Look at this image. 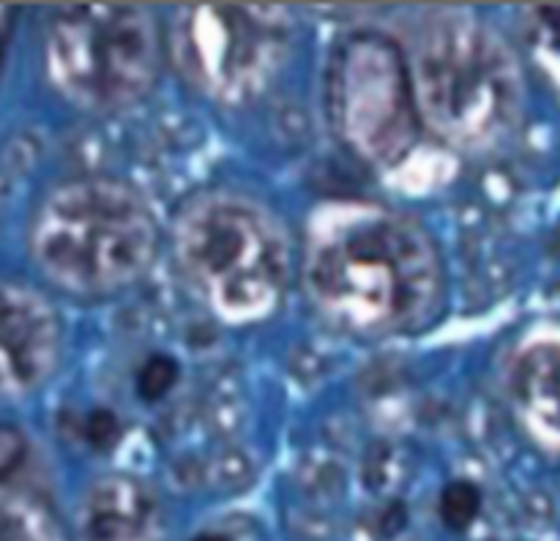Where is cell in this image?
Wrapping results in <instances>:
<instances>
[{
    "mask_svg": "<svg viewBox=\"0 0 560 541\" xmlns=\"http://www.w3.org/2000/svg\"><path fill=\"white\" fill-rule=\"evenodd\" d=\"M312 304L331 326L386 339L430 322L443 301L435 240L383 205H326L310 227L304 262Z\"/></svg>",
    "mask_w": 560,
    "mask_h": 541,
    "instance_id": "cell-1",
    "label": "cell"
},
{
    "mask_svg": "<svg viewBox=\"0 0 560 541\" xmlns=\"http://www.w3.org/2000/svg\"><path fill=\"white\" fill-rule=\"evenodd\" d=\"M159 227L140 191L115 178H77L49 191L31 224L38 271L71 295H113L151 268Z\"/></svg>",
    "mask_w": 560,
    "mask_h": 541,
    "instance_id": "cell-2",
    "label": "cell"
},
{
    "mask_svg": "<svg viewBox=\"0 0 560 541\" xmlns=\"http://www.w3.org/2000/svg\"><path fill=\"white\" fill-rule=\"evenodd\" d=\"M421 118L459 148L498 145L523 109V77L506 38L468 11L435 16L416 44Z\"/></svg>",
    "mask_w": 560,
    "mask_h": 541,
    "instance_id": "cell-3",
    "label": "cell"
},
{
    "mask_svg": "<svg viewBox=\"0 0 560 541\" xmlns=\"http://www.w3.org/2000/svg\"><path fill=\"white\" fill-rule=\"evenodd\" d=\"M175 257L228 322L266 320L288 290V233L266 205L233 191H208L180 211Z\"/></svg>",
    "mask_w": 560,
    "mask_h": 541,
    "instance_id": "cell-4",
    "label": "cell"
},
{
    "mask_svg": "<svg viewBox=\"0 0 560 541\" xmlns=\"http://www.w3.org/2000/svg\"><path fill=\"white\" fill-rule=\"evenodd\" d=\"M44 58L52 85L77 107H131L151 93L162 71L159 22L145 5H66L49 20Z\"/></svg>",
    "mask_w": 560,
    "mask_h": 541,
    "instance_id": "cell-5",
    "label": "cell"
},
{
    "mask_svg": "<svg viewBox=\"0 0 560 541\" xmlns=\"http://www.w3.org/2000/svg\"><path fill=\"white\" fill-rule=\"evenodd\" d=\"M170 38L191 85L222 104H246L268 91L288 60L293 16L279 5H184Z\"/></svg>",
    "mask_w": 560,
    "mask_h": 541,
    "instance_id": "cell-6",
    "label": "cell"
},
{
    "mask_svg": "<svg viewBox=\"0 0 560 541\" xmlns=\"http://www.w3.org/2000/svg\"><path fill=\"white\" fill-rule=\"evenodd\" d=\"M328 109L339 137L364 162L394 167L413 151L421 109L413 74L394 38L359 31L334 49Z\"/></svg>",
    "mask_w": 560,
    "mask_h": 541,
    "instance_id": "cell-7",
    "label": "cell"
},
{
    "mask_svg": "<svg viewBox=\"0 0 560 541\" xmlns=\"http://www.w3.org/2000/svg\"><path fill=\"white\" fill-rule=\"evenodd\" d=\"M5 393H27L52 377L60 358V322L52 304L27 284H3L0 309Z\"/></svg>",
    "mask_w": 560,
    "mask_h": 541,
    "instance_id": "cell-8",
    "label": "cell"
},
{
    "mask_svg": "<svg viewBox=\"0 0 560 541\" xmlns=\"http://www.w3.org/2000/svg\"><path fill=\"white\" fill-rule=\"evenodd\" d=\"M77 528L80 541H167L156 492L124 473L104 475L88 486Z\"/></svg>",
    "mask_w": 560,
    "mask_h": 541,
    "instance_id": "cell-9",
    "label": "cell"
},
{
    "mask_svg": "<svg viewBox=\"0 0 560 541\" xmlns=\"http://www.w3.org/2000/svg\"><path fill=\"white\" fill-rule=\"evenodd\" d=\"M512 397L530 435L560 451V339H539L517 355Z\"/></svg>",
    "mask_w": 560,
    "mask_h": 541,
    "instance_id": "cell-10",
    "label": "cell"
},
{
    "mask_svg": "<svg viewBox=\"0 0 560 541\" xmlns=\"http://www.w3.org/2000/svg\"><path fill=\"white\" fill-rule=\"evenodd\" d=\"M3 541H63L58 517L38 490L3 481Z\"/></svg>",
    "mask_w": 560,
    "mask_h": 541,
    "instance_id": "cell-11",
    "label": "cell"
},
{
    "mask_svg": "<svg viewBox=\"0 0 560 541\" xmlns=\"http://www.w3.org/2000/svg\"><path fill=\"white\" fill-rule=\"evenodd\" d=\"M481 511V490L474 481H452L441 495V517L452 530H468Z\"/></svg>",
    "mask_w": 560,
    "mask_h": 541,
    "instance_id": "cell-12",
    "label": "cell"
},
{
    "mask_svg": "<svg viewBox=\"0 0 560 541\" xmlns=\"http://www.w3.org/2000/svg\"><path fill=\"white\" fill-rule=\"evenodd\" d=\"M180 366L178 361L170 358V355L156 353L142 364L140 375H137V393L145 402H159L162 397H167L173 391V386L178 383Z\"/></svg>",
    "mask_w": 560,
    "mask_h": 541,
    "instance_id": "cell-13",
    "label": "cell"
},
{
    "mask_svg": "<svg viewBox=\"0 0 560 541\" xmlns=\"http://www.w3.org/2000/svg\"><path fill=\"white\" fill-rule=\"evenodd\" d=\"M530 36L539 49L560 63V3H541L528 9Z\"/></svg>",
    "mask_w": 560,
    "mask_h": 541,
    "instance_id": "cell-14",
    "label": "cell"
},
{
    "mask_svg": "<svg viewBox=\"0 0 560 541\" xmlns=\"http://www.w3.org/2000/svg\"><path fill=\"white\" fill-rule=\"evenodd\" d=\"M85 440L91 443L96 451L113 448L115 443L120 440V424L118 419H115V413H109V410H93V413L88 415Z\"/></svg>",
    "mask_w": 560,
    "mask_h": 541,
    "instance_id": "cell-15",
    "label": "cell"
},
{
    "mask_svg": "<svg viewBox=\"0 0 560 541\" xmlns=\"http://www.w3.org/2000/svg\"><path fill=\"white\" fill-rule=\"evenodd\" d=\"M25 462V440L11 426L3 430V481H9Z\"/></svg>",
    "mask_w": 560,
    "mask_h": 541,
    "instance_id": "cell-16",
    "label": "cell"
},
{
    "mask_svg": "<svg viewBox=\"0 0 560 541\" xmlns=\"http://www.w3.org/2000/svg\"><path fill=\"white\" fill-rule=\"evenodd\" d=\"M191 541H233L228 533H222V530H202V533H197Z\"/></svg>",
    "mask_w": 560,
    "mask_h": 541,
    "instance_id": "cell-17",
    "label": "cell"
}]
</instances>
